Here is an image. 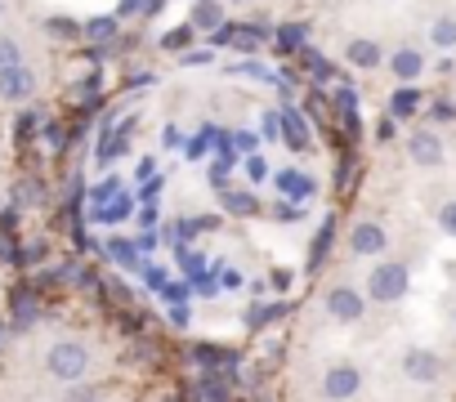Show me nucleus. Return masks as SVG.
<instances>
[{"label": "nucleus", "instance_id": "nucleus-6", "mask_svg": "<svg viewBox=\"0 0 456 402\" xmlns=\"http://www.w3.org/2000/svg\"><path fill=\"white\" fill-rule=\"evenodd\" d=\"M407 157H411V165H420V170H438V165H443V139H438L434 130H416V134L407 139Z\"/></svg>", "mask_w": 456, "mask_h": 402}, {"label": "nucleus", "instance_id": "nucleus-18", "mask_svg": "<svg viewBox=\"0 0 456 402\" xmlns=\"http://www.w3.org/2000/svg\"><path fill=\"white\" fill-rule=\"evenodd\" d=\"M278 188H282V192H291V197H309V192H314V183H309L305 174H296V170L278 174Z\"/></svg>", "mask_w": 456, "mask_h": 402}, {"label": "nucleus", "instance_id": "nucleus-11", "mask_svg": "<svg viewBox=\"0 0 456 402\" xmlns=\"http://www.w3.org/2000/svg\"><path fill=\"white\" fill-rule=\"evenodd\" d=\"M420 112V90L416 85H398L394 99H389V121H403V117H416Z\"/></svg>", "mask_w": 456, "mask_h": 402}, {"label": "nucleus", "instance_id": "nucleus-9", "mask_svg": "<svg viewBox=\"0 0 456 402\" xmlns=\"http://www.w3.org/2000/svg\"><path fill=\"white\" fill-rule=\"evenodd\" d=\"M389 72H394L403 85H411V81L425 72V54H420V50H411V45H403V50H394V54H389Z\"/></svg>", "mask_w": 456, "mask_h": 402}, {"label": "nucleus", "instance_id": "nucleus-32", "mask_svg": "<svg viewBox=\"0 0 456 402\" xmlns=\"http://www.w3.org/2000/svg\"><path fill=\"white\" fill-rule=\"evenodd\" d=\"M143 277H148V286H161V282H166V273H161L157 264H148V269H143Z\"/></svg>", "mask_w": 456, "mask_h": 402}, {"label": "nucleus", "instance_id": "nucleus-17", "mask_svg": "<svg viewBox=\"0 0 456 402\" xmlns=\"http://www.w3.org/2000/svg\"><path fill=\"white\" fill-rule=\"evenodd\" d=\"M282 130H287V143L291 148H309V134H305V121L296 112H282Z\"/></svg>", "mask_w": 456, "mask_h": 402}, {"label": "nucleus", "instance_id": "nucleus-28", "mask_svg": "<svg viewBox=\"0 0 456 402\" xmlns=\"http://www.w3.org/2000/svg\"><path fill=\"white\" fill-rule=\"evenodd\" d=\"M161 143H166V148H183V130H179V125H166V130H161Z\"/></svg>", "mask_w": 456, "mask_h": 402}, {"label": "nucleus", "instance_id": "nucleus-38", "mask_svg": "<svg viewBox=\"0 0 456 402\" xmlns=\"http://www.w3.org/2000/svg\"><path fill=\"white\" fill-rule=\"evenodd\" d=\"M134 10H143V0H121V10H117V14H134Z\"/></svg>", "mask_w": 456, "mask_h": 402}, {"label": "nucleus", "instance_id": "nucleus-23", "mask_svg": "<svg viewBox=\"0 0 456 402\" xmlns=\"http://www.w3.org/2000/svg\"><path fill=\"white\" fill-rule=\"evenodd\" d=\"M331 233H336V220H322V233H318V242H314V264L327 255V246H331Z\"/></svg>", "mask_w": 456, "mask_h": 402}, {"label": "nucleus", "instance_id": "nucleus-12", "mask_svg": "<svg viewBox=\"0 0 456 402\" xmlns=\"http://www.w3.org/2000/svg\"><path fill=\"white\" fill-rule=\"evenodd\" d=\"M429 41H434L438 50H456V19H452V14L434 19V28H429Z\"/></svg>", "mask_w": 456, "mask_h": 402}, {"label": "nucleus", "instance_id": "nucleus-26", "mask_svg": "<svg viewBox=\"0 0 456 402\" xmlns=\"http://www.w3.org/2000/svg\"><path fill=\"white\" fill-rule=\"evenodd\" d=\"M112 197H117V179H103V183L94 188V201L103 206V201H112Z\"/></svg>", "mask_w": 456, "mask_h": 402}, {"label": "nucleus", "instance_id": "nucleus-2", "mask_svg": "<svg viewBox=\"0 0 456 402\" xmlns=\"http://www.w3.org/2000/svg\"><path fill=\"white\" fill-rule=\"evenodd\" d=\"M407 286H411V269L398 264V260H380V264L367 273L362 295H367L371 304H398V300L407 295Z\"/></svg>", "mask_w": 456, "mask_h": 402}, {"label": "nucleus", "instance_id": "nucleus-16", "mask_svg": "<svg viewBox=\"0 0 456 402\" xmlns=\"http://www.w3.org/2000/svg\"><path fill=\"white\" fill-rule=\"evenodd\" d=\"M192 28H224V10L219 5H210V0H201V5H197V14H192Z\"/></svg>", "mask_w": 456, "mask_h": 402}, {"label": "nucleus", "instance_id": "nucleus-33", "mask_svg": "<svg viewBox=\"0 0 456 402\" xmlns=\"http://www.w3.org/2000/svg\"><path fill=\"white\" fill-rule=\"evenodd\" d=\"M152 170H157V161H152V157H143V161H139V179H152Z\"/></svg>", "mask_w": 456, "mask_h": 402}, {"label": "nucleus", "instance_id": "nucleus-3", "mask_svg": "<svg viewBox=\"0 0 456 402\" xmlns=\"http://www.w3.org/2000/svg\"><path fill=\"white\" fill-rule=\"evenodd\" d=\"M398 366H403V380H411V384H420V389H429V384H438V380L447 375L443 353H434V349H425V344L407 349Z\"/></svg>", "mask_w": 456, "mask_h": 402}, {"label": "nucleus", "instance_id": "nucleus-36", "mask_svg": "<svg viewBox=\"0 0 456 402\" xmlns=\"http://www.w3.org/2000/svg\"><path fill=\"white\" fill-rule=\"evenodd\" d=\"M434 117H438V121H447V117H456V108H452V103H438V108H434Z\"/></svg>", "mask_w": 456, "mask_h": 402}, {"label": "nucleus", "instance_id": "nucleus-7", "mask_svg": "<svg viewBox=\"0 0 456 402\" xmlns=\"http://www.w3.org/2000/svg\"><path fill=\"white\" fill-rule=\"evenodd\" d=\"M349 251H354V255L376 260V255H385V251H389V233H385L380 224L362 220V224H354V233H349Z\"/></svg>", "mask_w": 456, "mask_h": 402}, {"label": "nucleus", "instance_id": "nucleus-21", "mask_svg": "<svg viewBox=\"0 0 456 402\" xmlns=\"http://www.w3.org/2000/svg\"><path fill=\"white\" fill-rule=\"evenodd\" d=\"M336 108H340V117L349 125H358V94L354 90H336Z\"/></svg>", "mask_w": 456, "mask_h": 402}, {"label": "nucleus", "instance_id": "nucleus-4", "mask_svg": "<svg viewBox=\"0 0 456 402\" xmlns=\"http://www.w3.org/2000/svg\"><path fill=\"white\" fill-rule=\"evenodd\" d=\"M322 304H327V318H331V322H340V326H354V322H362V318H367V295H362L358 286H349V282L331 286Z\"/></svg>", "mask_w": 456, "mask_h": 402}, {"label": "nucleus", "instance_id": "nucleus-15", "mask_svg": "<svg viewBox=\"0 0 456 402\" xmlns=\"http://www.w3.org/2000/svg\"><path fill=\"white\" fill-rule=\"evenodd\" d=\"M94 215H99V220H103V224H121V220H126V215H130V197H126V192H117V197H112V201H108V206H99V211H94Z\"/></svg>", "mask_w": 456, "mask_h": 402}, {"label": "nucleus", "instance_id": "nucleus-10", "mask_svg": "<svg viewBox=\"0 0 456 402\" xmlns=\"http://www.w3.org/2000/svg\"><path fill=\"white\" fill-rule=\"evenodd\" d=\"M345 59H349L354 68H362V72H371V68H380V63H385V50H380L376 41H367V36H358V41H349V50H345Z\"/></svg>", "mask_w": 456, "mask_h": 402}, {"label": "nucleus", "instance_id": "nucleus-1", "mask_svg": "<svg viewBox=\"0 0 456 402\" xmlns=\"http://www.w3.org/2000/svg\"><path fill=\"white\" fill-rule=\"evenodd\" d=\"M90 366H94V353H90V344L86 340H77V335H59L50 349H45V375L54 380V384H81L86 375H90Z\"/></svg>", "mask_w": 456, "mask_h": 402}, {"label": "nucleus", "instance_id": "nucleus-5", "mask_svg": "<svg viewBox=\"0 0 456 402\" xmlns=\"http://www.w3.org/2000/svg\"><path fill=\"white\" fill-rule=\"evenodd\" d=\"M362 393V366L358 362H331L322 371V398L327 402H349Z\"/></svg>", "mask_w": 456, "mask_h": 402}, {"label": "nucleus", "instance_id": "nucleus-27", "mask_svg": "<svg viewBox=\"0 0 456 402\" xmlns=\"http://www.w3.org/2000/svg\"><path fill=\"white\" fill-rule=\"evenodd\" d=\"M265 139H282V117H278V112L265 117Z\"/></svg>", "mask_w": 456, "mask_h": 402}, {"label": "nucleus", "instance_id": "nucleus-40", "mask_svg": "<svg viewBox=\"0 0 456 402\" xmlns=\"http://www.w3.org/2000/svg\"><path fill=\"white\" fill-rule=\"evenodd\" d=\"M0 14H5V0H0Z\"/></svg>", "mask_w": 456, "mask_h": 402}, {"label": "nucleus", "instance_id": "nucleus-19", "mask_svg": "<svg viewBox=\"0 0 456 402\" xmlns=\"http://www.w3.org/2000/svg\"><path fill=\"white\" fill-rule=\"evenodd\" d=\"M224 211H228V215H251V211H256V197H251V192H228V197H224Z\"/></svg>", "mask_w": 456, "mask_h": 402}, {"label": "nucleus", "instance_id": "nucleus-14", "mask_svg": "<svg viewBox=\"0 0 456 402\" xmlns=\"http://www.w3.org/2000/svg\"><path fill=\"white\" fill-rule=\"evenodd\" d=\"M81 32H86L94 45H108V41H117V32H121V28H117V19H90Z\"/></svg>", "mask_w": 456, "mask_h": 402}, {"label": "nucleus", "instance_id": "nucleus-34", "mask_svg": "<svg viewBox=\"0 0 456 402\" xmlns=\"http://www.w3.org/2000/svg\"><path fill=\"white\" fill-rule=\"evenodd\" d=\"M273 215H278V220H300V206H278Z\"/></svg>", "mask_w": 456, "mask_h": 402}, {"label": "nucleus", "instance_id": "nucleus-39", "mask_svg": "<svg viewBox=\"0 0 456 402\" xmlns=\"http://www.w3.org/2000/svg\"><path fill=\"white\" fill-rule=\"evenodd\" d=\"M224 5H247V0H224Z\"/></svg>", "mask_w": 456, "mask_h": 402}, {"label": "nucleus", "instance_id": "nucleus-20", "mask_svg": "<svg viewBox=\"0 0 456 402\" xmlns=\"http://www.w3.org/2000/svg\"><path fill=\"white\" fill-rule=\"evenodd\" d=\"M305 36H309V28H305V23H291V28L278 32V50H300Z\"/></svg>", "mask_w": 456, "mask_h": 402}, {"label": "nucleus", "instance_id": "nucleus-29", "mask_svg": "<svg viewBox=\"0 0 456 402\" xmlns=\"http://www.w3.org/2000/svg\"><path fill=\"white\" fill-rule=\"evenodd\" d=\"M247 174H251V179H265V174H269V161H265V157H251V161H247Z\"/></svg>", "mask_w": 456, "mask_h": 402}, {"label": "nucleus", "instance_id": "nucleus-30", "mask_svg": "<svg viewBox=\"0 0 456 402\" xmlns=\"http://www.w3.org/2000/svg\"><path fill=\"white\" fill-rule=\"evenodd\" d=\"M183 63H188V68H201V63H210V50H188Z\"/></svg>", "mask_w": 456, "mask_h": 402}, {"label": "nucleus", "instance_id": "nucleus-37", "mask_svg": "<svg viewBox=\"0 0 456 402\" xmlns=\"http://www.w3.org/2000/svg\"><path fill=\"white\" fill-rule=\"evenodd\" d=\"M238 148L242 152H256V134H238Z\"/></svg>", "mask_w": 456, "mask_h": 402}, {"label": "nucleus", "instance_id": "nucleus-24", "mask_svg": "<svg viewBox=\"0 0 456 402\" xmlns=\"http://www.w3.org/2000/svg\"><path fill=\"white\" fill-rule=\"evenodd\" d=\"M188 36H192L188 28H175V32L161 36V45H166V50H188Z\"/></svg>", "mask_w": 456, "mask_h": 402}, {"label": "nucleus", "instance_id": "nucleus-41", "mask_svg": "<svg viewBox=\"0 0 456 402\" xmlns=\"http://www.w3.org/2000/svg\"><path fill=\"white\" fill-rule=\"evenodd\" d=\"M0 206H5V197H0Z\"/></svg>", "mask_w": 456, "mask_h": 402}, {"label": "nucleus", "instance_id": "nucleus-8", "mask_svg": "<svg viewBox=\"0 0 456 402\" xmlns=\"http://www.w3.org/2000/svg\"><path fill=\"white\" fill-rule=\"evenodd\" d=\"M32 94H37V76L28 68H14V72L0 76V99H5V103H23Z\"/></svg>", "mask_w": 456, "mask_h": 402}, {"label": "nucleus", "instance_id": "nucleus-22", "mask_svg": "<svg viewBox=\"0 0 456 402\" xmlns=\"http://www.w3.org/2000/svg\"><path fill=\"white\" fill-rule=\"evenodd\" d=\"M438 229L447 237H456V201H443V206H438Z\"/></svg>", "mask_w": 456, "mask_h": 402}, {"label": "nucleus", "instance_id": "nucleus-13", "mask_svg": "<svg viewBox=\"0 0 456 402\" xmlns=\"http://www.w3.org/2000/svg\"><path fill=\"white\" fill-rule=\"evenodd\" d=\"M14 68H28V63H23V45H19L14 36H0V76L14 72Z\"/></svg>", "mask_w": 456, "mask_h": 402}, {"label": "nucleus", "instance_id": "nucleus-25", "mask_svg": "<svg viewBox=\"0 0 456 402\" xmlns=\"http://www.w3.org/2000/svg\"><path fill=\"white\" fill-rule=\"evenodd\" d=\"M50 32H54V36H81V28H77L72 19H50Z\"/></svg>", "mask_w": 456, "mask_h": 402}, {"label": "nucleus", "instance_id": "nucleus-31", "mask_svg": "<svg viewBox=\"0 0 456 402\" xmlns=\"http://www.w3.org/2000/svg\"><path fill=\"white\" fill-rule=\"evenodd\" d=\"M112 255H117V260H126V264H134V251H130L126 242H112Z\"/></svg>", "mask_w": 456, "mask_h": 402}, {"label": "nucleus", "instance_id": "nucleus-35", "mask_svg": "<svg viewBox=\"0 0 456 402\" xmlns=\"http://www.w3.org/2000/svg\"><path fill=\"white\" fill-rule=\"evenodd\" d=\"M273 286H278V291H287V286H291V273H287V269H278V273H273Z\"/></svg>", "mask_w": 456, "mask_h": 402}]
</instances>
